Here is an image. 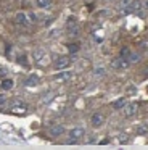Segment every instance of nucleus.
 Segmentation results:
<instances>
[{"label":"nucleus","mask_w":148,"mask_h":150,"mask_svg":"<svg viewBox=\"0 0 148 150\" xmlns=\"http://www.w3.org/2000/svg\"><path fill=\"white\" fill-rule=\"evenodd\" d=\"M90 124H92V127H101L103 124H105V116H103L101 113H93L92 118H90Z\"/></svg>","instance_id":"7"},{"label":"nucleus","mask_w":148,"mask_h":150,"mask_svg":"<svg viewBox=\"0 0 148 150\" xmlns=\"http://www.w3.org/2000/svg\"><path fill=\"white\" fill-rule=\"evenodd\" d=\"M125 103H127V102H125V98H124V97H121V98H118V100L113 102L111 107L114 108V110H122V108L125 107Z\"/></svg>","instance_id":"14"},{"label":"nucleus","mask_w":148,"mask_h":150,"mask_svg":"<svg viewBox=\"0 0 148 150\" xmlns=\"http://www.w3.org/2000/svg\"><path fill=\"white\" fill-rule=\"evenodd\" d=\"M29 21L35 23V21H37V15H35V13H31V15H29Z\"/></svg>","instance_id":"25"},{"label":"nucleus","mask_w":148,"mask_h":150,"mask_svg":"<svg viewBox=\"0 0 148 150\" xmlns=\"http://www.w3.org/2000/svg\"><path fill=\"white\" fill-rule=\"evenodd\" d=\"M73 26H77V20L74 16H69V18H68V21H66V28L69 29V28H73Z\"/></svg>","instance_id":"18"},{"label":"nucleus","mask_w":148,"mask_h":150,"mask_svg":"<svg viewBox=\"0 0 148 150\" xmlns=\"http://www.w3.org/2000/svg\"><path fill=\"white\" fill-rule=\"evenodd\" d=\"M127 142H129V136H127V134H121V136L118 137V144H121V145H122V144H127Z\"/></svg>","instance_id":"20"},{"label":"nucleus","mask_w":148,"mask_h":150,"mask_svg":"<svg viewBox=\"0 0 148 150\" xmlns=\"http://www.w3.org/2000/svg\"><path fill=\"white\" fill-rule=\"evenodd\" d=\"M142 47H143L145 50H148V40H143V42H142Z\"/></svg>","instance_id":"28"},{"label":"nucleus","mask_w":148,"mask_h":150,"mask_svg":"<svg viewBox=\"0 0 148 150\" xmlns=\"http://www.w3.org/2000/svg\"><path fill=\"white\" fill-rule=\"evenodd\" d=\"M73 76H74L73 71H64V69H60V71L53 76V79L56 82H68L69 79H73Z\"/></svg>","instance_id":"4"},{"label":"nucleus","mask_w":148,"mask_h":150,"mask_svg":"<svg viewBox=\"0 0 148 150\" xmlns=\"http://www.w3.org/2000/svg\"><path fill=\"white\" fill-rule=\"evenodd\" d=\"M3 76H6V69L5 68H0V78H3Z\"/></svg>","instance_id":"26"},{"label":"nucleus","mask_w":148,"mask_h":150,"mask_svg":"<svg viewBox=\"0 0 148 150\" xmlns=\"http://www.w3.org/2000/svg\"><path fill=\"white\" fill-rule=\"evenodd\" d=\"M132 8H134V11H137V13L142 15V8H143V5H142L140 0H134V2H132Z\"/></svg>","instance_id":"17"},{"label":"nucleus","mask_w":148,"mask_h":150,"mask_svg":"<svg viewBox=\"0 0 148 150\" xmlns=\"http://www.w3.org/2000/svg\"><path fill=\"white\" fill-rule=\"evenodd\" d=\"M129 65H130V62H129L127 58H124V57H119V58H114L111 63V68L113 69H118V71H124V69L129 68Z\"/></svg>","instance_id":"3"},{"label":"nucleus","mask_w":148,"mask_h":150,"mask_svg":"<svg viewBox=\"0 0 148 150\" xmlns=\"http://www.w3.org/2000/svg\"><path fill=\"white\" fill-rule=\"evenodd\" d=\"M68 50H69L71 53H76V52H79V45H77V44H69V45H68Z\"/></svg>","instance_id":"21"},{"label":"nucleus","mask_w":148,"mask_h":150,"mask_svg":"<svg viewBox=\"0 0 148 150\" xmlns=\"http://www.w3.org/2000/svg\"><path fill=\"white\" fill-rule=\"evenodd\" d=\"M29 111V108H27V105H24V103H15V105H11L10 107V113H13V115H26Z\"/></svg>","instance_id":"5"},{"label":"nucleus","mask_w":148,"mask_h":150,"mask_svg":"<svg viewBox=\"0 0 148 150\" xmlns=\"http://www.w3.org/2000/svg\"><path fill=\"white\" fill-rule=\"evenodd\" d=\"M124 110V116L125 118H132L134 115H137V111H138V105L137 103H125V107L122 108Z\"/></svg>","instance_id":"8"},{"label":"nucleus","mask_w":148,"mask_h":150,"mask_svg":"<svg viewBox=\"0 0 148 150\" xmlns=\"http://www.w3.org/2000/svg\"><path fill=\"white\" fill-rule=\"evenodd\" d=\"M121 57H124V58H129V57H130V50H129L127 47L121 49Z\"/></svg>","instance_id":"23"},{"label":"nucleus","mask_w":148,"mask_h":150,"mask_svg":"<svg viewBox=\"0 0 148 150\" xmlns=\"http://www.w3.org/2000/svg\"><path fill=\"white\" fill-rule=\"evenodd\" d=\"M35 5L39 8H42V10H45V8L51 7V0H35Z\"/></svg>","instance_id":"15"},{"label":"nucleus","mask_w":148,"mask_h":150,"mask_svg":"<svg viewBox=\"0 0 148 150\" xmlns=\"http://www.w3.org/2000/svg\"><path fill=\"white\" fill-rule=\"evenodd\" d=\"M105 74H106V69L103 68V66H98V68L93 69V76H95V78H103Z\"/></svg>","instance_id":"16"},{"label":"nucleus","mask_w":148,"mask_h":150,"mask_svg":"<svg viewBox=\"0 0 148 150\" xmlns=\"http://www.w3.org/2000/svg\"><path fill=\"white\" fill-rule=\"evenodd\" d=\"M71 65V58L68 55H61V57H56V58L53 60V66L56 71H60V69H68Z\"/></svg>","instance_id":"2"},{"label":"nucleus","mask_w":148,"mask_h":150,"mask_svg":"<svg viewBox=\"0 0 148 150\" xmlns=\"http://www.w3.org/2000/svg\"><path fill=\"white\" fill-rule=\"evenodd\" d=\"M64 132H66V129H64V126H63V124H60V123L51 124L50 131H48V134H50L51 137H60V136H63Z\"/></svg>","instance_id":"6"},{"label":"nucleus","mask_w":148,"mask_h":150,"mask_svg":"<svg viewBox=\"0 0 148 150\" xmlns=\"http://www.w3.org/2000/svg\"><path fill=\"white\" fill-rule=\"evenodd\" d=\"M138 60H140V55H138V53H130V57H129V62L130 63H137Z\"/></svg>","instance_id":"22"},{"label":"nucleus","mask_w":148,"mask_h":150,"mask_svg":"<svg viewBox=\"0 0 148 150\" xmlns=\"http://www.w3.org/2000/svg\"><path fill=\"white\" fill-rule=\"evenodd\" d=\"M13 86H15V81H13L11 78H3L2 82H0V87H2V91H5V92L11 91Z\"/></svg>","instance_id":"11"},{"label":"nucleus","mask_w":148,"mask_h":150,"mask_svg":"<svg viewBox=\"0 0 148 150\" xmlns=\"http://www.w3.org/2000/svg\"><path fill=\"white\" fill-rule=\"evenodd\" d=\"M6 103V95L5 94H0V108H3Z\"/></svg>","instance_id":"24"},{"label":"nucleus","mask_w":148,"mask_h":150,"mask_svg":"<svg viewBox=\"0 0 148 150\" xmlns=\"http://www.w3.org/2000/svg\"><path fill=\"white\" fill-rule=\"evenodd\" d=\"M32 58H34V62L37 63V65H44V62L47 60V53L42 49H35L34 53H32Z\"/></svg>","instance_id":"9"},{"label":"nucleus","mask_w":148,"mask_h":150,"mask_svg":"<svg viewBox=\"0 0 148 150\" xmlns=\"http://www.w3.org/2000/svg\"><path fill=\"white\" fill-rule=\"evenodd\" d=\"M39 82H40V79H39L37 74H31V76H27V79H26V86H29V87L37 86Z\"/></svg>","instance_id":"13"},{"label":"nucleus","mask_w":148,"mask_h":150,"mask_svg":"<svg viewBox=\"0 0 148 150\" xmlns=\"http://www.w3.org/2000/svg\"><path fill=\"white\" fill-rule=\"evenodd\" d=\"M135 132H137V136H148V123H140V124H137V127H135Z\"/></svg>","instance_id":"12"},{"label":"nucleus","mask_w":148,"mask_h":150,"mask_svg":"<svg viewBox=\"0 0 148 150\" xmlns=\"http://www.w3.org/2000/svg\"><path fill=\"white\" fill-rule=\"evenodd\" d=\"M15 21H16V24H18V26H27L29 16L26 13H23V11H18V13H16V16H15Z\"/></svg>","instance_id":"10"},{"label":"nucleus","mask_w":148,"mask_h":150,"mask_svg":"<svg viewBox=\"0 0 148 150\" xmlns=\"http://www.w3.org/2000/svg\"><path fill=\"white\" fill-rule=\"evenodd\" d=\"M79 26H73V28H69V29H68V34H69V36H79Z\"/></svg>","instance_id":"19"},{"label":"nucleus","mask_w":148,"mask_h":150,"mask_svg":"<svg viewBox=\"0 0 148 150\" xmlns=\"http://www.w3.org/2000/svg\"><path fill=\"white\" fill-rule=\"evenodd\" d=\"M142 5H143V10H148V0H143Z\"/></svg>","instance_id":"27"},{"label":"nucleus","mask_w":148,"mask_h":150,"mask_svg":"<svg viewBox=\"0 0 148 150\" xmlns=\"http://www.w3.org/2000/svg\"><path fill=\"white\" fill-rule=\"evenodd\" d=\"M85 136V131H84V127H73V129L69 131V139H68V144H79L80 140H82V137Z\"/></svg>","instance_id":"1"}]
</instances>
